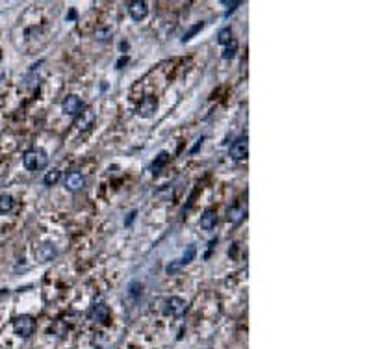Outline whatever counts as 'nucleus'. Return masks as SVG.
I'll return each mask as SVG.
<instances>
[{
	"label": "nucleus",
	"mask_w": 371,
	"mask_h": 349,
	"mask_svg": "<svg viewBox=\"0 0 371 349\" xmlns=\"http://www.w3.org/2000/svg\"><path fill=\"white\" fill-rule=\"evenodd\" d=\"M22 164L28 171H43L48 166V154L43 149H30L24 152L22 156Z\"/></svg>",
	"instance_id": "1"
},
{
	"label": "nucleus",
	"mask_w": 371,
	"mask_h": 349,
	"mask_svg": "<svg viewBox=\"0 0 371 349\" xmlns=\"http://www.w3.org/2000/svg\"><path fill=\"white\" fill-rule=\"evenodd\" d=\"M35 331V321L30 316H19L13 319V332L19 338H30Z\"/></svg>",
	"instance_id": "2"
},
{
	"label": "nucleus",
	"mask_w": 371,
	"mask_h": 349,
	"mask_svg": "<svg viewBox=\"0 0 371 349\" xmlns=\"http://www.w3.org/2000/svg\"><path fill=\"white\" fill-rule=\"evenodd\" d=\"M62 110H64L65 116H80L84 110V102L80 100V97L67 95L62 102Z\"/></svg>",
	"instance_id": "3"
},
{
	"label": "nucleus",
	"mask_w": 371,
	"mask_h": 349,
	"mask_svg": "<svg viewBox=\"0 0 371 349\" xmlns=\"http://www.w3.org/2000/svg\"><path fill=\"white\" fill-rule=\"evenodd\" d=\"M186 310H188V303L180 297H169L165 301V312L171 314V316L182 317L186 314Z\"/></svg>",
	"instance_id": "4"
},
{
	"label": "nucleus",
	"mask_w": 371,
	"mask_h": 349,
	"mask_svg": "<svg viewBox=\"0 0 371 349\" xmlns=\"http://www.w3.org/2000/svg\"><path fill=\"white\" fill-rule=\"evenodd\" d=\"M247 154H249V141H247V136H242V138H238L232 143V147H230V158L240 162V160L247 158Z\"/></svg>",
	"instance_id": "5"
},
{
	"label": "nucleus",
	"mask_w": 371,
	"mask_h": 349,
	"mask_svg": "<svg viewBox=\"0 0 371 349\" xmlns=\"http://www.w3.org/2000/svg\"><path fill=\"white\" fill-rule=\"evenodd\" d=\"M156 108H158V100H156L154 97H145V99L141 100V104L136 108V116L143 117V119H148V117H152V114L156 112Z\"/></svg>",
	"instance_id": "6"
},
{
	"label": "nucleus",
	"mask_w": 371,
	"mask_h": 349,
	"mask_svg": "<svg viewBox=\"0 0 371 349\" xmlns=\"http://www.w3.org/2000/svg\"><path fill=\"white\" fill-rule=\"evenodd\" d=\"M89 319L100 323V325H108V323H110V308H108L104 303H98V305H95V307L91 308Z\"/></svg>",
	"instance_id": "7"
},
{
	"label": "nucleus",
	"mask_w": 371,
	"mask_h": 349,
	"mask_svg": "<svg viewBox=\"0 0 371 349\" xmlns=\"http://www.w3.org/2000/svg\"><path fill=\"white\" fill-rule=\"evenodd\" d=\"M128 13L134 21H143L148 15V4L143 0H136V2H130L128 4Z\"/></svg>",
	"instance_id": "8"
},
{
	"label": "nucleus",
	"mask_w": 371,
	"mask_h": 349,
	"mask_svg": "<svg viewBox=\"0 0 371 349\" xmlns=\"http://www.w3.org/2000/svg\"><path fill=\"white\" fill-rule=\"evenodd\" d=\"M33 254H35V258L39 262H48V260H52L54 256L58 254V251H56V247L52 244H41L35 247Z\"/></svg>",
	"instance_id": "9"
},
{
	"label": "nucleus",
	"mask_w": 371,
	"mask_h": 349,
	"mask_svg": "<svg viewBox=\"0 0 371 349\" xmlns=\"http://www.w3.org/2000/svg\"><path fill=\"white\" fill-rule=\"evenodd\" d=\"M84 184H85V179L82 177V173H78V171H71V173L65 177V188L69 191L82 190Z\"/></svg>",
	"instance_id": "10"
},
{
	"label": "nucleus",
	"mask_w": 371,
	"mask_h": 349,
	"mask_svg": "<svg viewBox=\"0 0 371 349\" xmlns=\"http://www.w3.org/2000/svg\"><path fill=\"white\" fill-rule=\"evenodd\" d=\"M245 216H247V210H245L243 206H232L228 210V221L232 223V225H240L245 219Z\"/></svg>",
	"instance_id": "11"
},
{
	"label": "nucleus",
	"mask_w": 371,
	"mask_h": 349,
	"mask_svg": "<svg viewBox=\"0 0 371 349\" xmlns=\"http://www.w3.org/2000/svg\"><path fill=\"white\" fill-rule=\"evenodd\" d=\"M215 223H217V216H215L213 210H206L201 216V227L204 231H212L213 227H215Z\"/></svg>",
	"instance_id": "12"
},
{
	"label": "nucleus",
	"mask_w": 371,
	"mask_h": 349,
	"mask_svg": "<svg viewBox=\"0 0 371 349\" xmlns=\"http://www.w3.org/2000/svg\"><path fill=\"white\" fill-rule=\"evenodd\" d=\"M13 197L10 193H0V214H8V212L13 210Z\"/></svg>",
	"instance_id": "13"
},
{
	"label": "nucleus",
	"mask_w": 371,
	"mask_h": 349,
	"mask_svg": "<svg viewBox=\"0 0 371 349\" xmlns=\"http://www.w3.org/2000/svg\"><path fill=\"white\" fill-rule=\"evenodd\" d=\"M60 177H62L60 169L47 171V173H45V177H43V184H45V186H54V184L60 180Z\"/></svg>",
	"instance_id": "14"
},
{
	"label": "nucleus",
	"mask_w": 371,
	"mask_h": 349,
	"mask_svg": "<svg viewBox=\"0 0 371 349\" xmlns=\"http://www.w3.org/2000/svg\"><path fill=\"white\" fill-rule=\"evenodd\" d=\"M230 41H232V30H230L228 26L219 30V33H217V43H219V45H228Z\"/></svg>",
	"instance_id": "15"
},
{
	"label": "nucleus",
	"mask_w": 371,
	"mask_h": 349,
	"mask_svg": "<svg viewBox=\"0 0 371 349\" xmlns=\"http://www.w3.org/2000/svg\"><path fill=\"white\" fill-rule=\"evenodd\" d=\"M167 162H169V154H167L165 150H163V152H160V154H158V158H156V160H154V162H152V171L156 173V171L161 169V167H163V166H165Z\"/></svg>",
	"instance_id": "16"
},
{
	"label": "nucleus",
	"mask_w": 371,
	"mask_h": 349,
	"mask_svg": "<svg viewBox=\"0 0 371 349\" xmlns=\"http://www.w3.org/2000/svg\"><path fill=\"white\" fill-rule=\"evenodd\" d=\"M195 253H197V249H195V245H188V249L184 251V256H182V258H180V264H182V266L190 264L191 260L195 258Z\"/></svg>",
	"instance_id": "17"
},
{
	"label": "nucleus",
	"mask_w": 371,
	"mask_h": 349,
	"mask_svg": "<svg viewBox=\"0 0 371 349\" xmlns=\"http://www.w3.org/2000/svg\"><path fill=\"white\" fill-rule=\"evenodd\" d=\"M236 50H238V43L232 39V41L226 45V49H225V54H223V58H225V60H230V58H234V56H236Z\"/></svg>",
	"instance_id": "18"
},
{
	"label": "nucleus",
	"mask_w": 371,
	"mask_h": 349,
	"mask_svg": "<svg viewBox=\"0 0 371 349\" xmlns=\"http://www.w3.org/2000/svg\"><path fill=\"white\" fill-rule=\"evenodd\" d=\"M112 33L113 32H112L110 28H98V30L95 32V37L98 39V41H108V39L112 37Z\"/></svg>",
	"instance_id": "19"
},
{
	"label": "nucleus",
	"mask_w": 371,
	"mask_h": 349,
	"mask_svg": "<svg viewBox=\"0 0 371 349\" xmlns=\"http://www.w3.org/2000/svg\"><path fill=\"white\" fill-rule=\"evenodd\" d=\"M202 26H204V22H197V24H195L193 28H190V32H188L186 35H184V37H182V41H190L191 37L195 35V33L199 32V30H202Z\"/></svg>",
	"instance_id": "20"
},
{
	"label": "nucleus",
	"mask_w": 371,
	"mask_h": 349,
	"mask_svg": "<svg viewBox=\"0 0 371 349\" xmlns=\"http://www.w3.org/2000/svg\"><path fill=\"white\" fill-rule=\"evenodd\" d=\"M141 292H143V284H139V283H132V286H130V294H132L134 297H138Z\"/></svg>",
	"instance_id": "21"
},
{
	"label": "nucleus",
	"mask_w": 371,
	"mask_h": 349,
	"mask_svg": "<svg viewBox=\"0 0 371 349\" xmlns=\"http://www.w3.org/2000/svg\"><path fill=\"white\" fill-rule=\"evenodd\" d=\"M180 267H182L180 260H178V262H171V264L165 267V271H167V273H175V271H178Z\"/></svg>",
	"instance_id": "22"
},
{
	"label": "nucleus",
	"mask_w": 371,
	"mask_h": 349,
	"mask_svg": "<svg viewBox=\"0 0 371 349\" xmlns=\"http://www.w3.org/2000/svg\"><path fill=\"white\" fill-rule=\"evenodd\" d=\"M125 64H128V58H127V56H123V58H121V60L117 62V69H121V67H123Z\"/></svg>",
	"instance_id": "23"
},
{
	"label": "nucleus",
	"mask_w": 371,
	"mask_h": 349,
	"mask_svg": "<svg viewBox=\"0 0 371 349\" xmlns=\"http://www.w3.org/2000/svg\"><path fill=\"white\" fill-rule=\"evenodd\" d=\"M134 217H136V210H134V212H132V214H130V217H128V219H127V225H130V223L134 221Z\"/></svg>",
	"instance_id": "24"
}]
</instances>
